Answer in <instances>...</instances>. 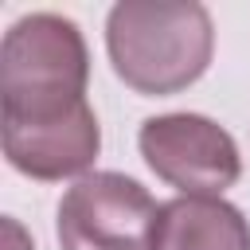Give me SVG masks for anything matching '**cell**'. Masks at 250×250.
Here are the masks:
<instances>
[{
  "instance_id": "4",
  "label": "cell",
  "mask_w": 250,
  "mask_h": 250,
  "mask_svg": "<svg viewBox=\"0 0 250 250\" xmlns=\"http://www.w3.org/2000/svg\"><path fill=\"white\" fill-rule=\"evenodd\" d=\"M141 148L156 176L184 188L188 195H215L238 176L234 141L195 113L152 117L141 129Z\"/></svg>"
},
{
  "instance_id": "5",
  "label": "cell",
  "mask_w": 250,
  "mask_h": 250,
  "mask_svg": "<svg viewBox=\"0 0 250 250\" xmlns=\"http://www.w3.org/2000/svg\"><path fill=\"white\" fill-rule=\"evenodd\" d=\"M148 250H250V230L230 203L184 195L156 211Z\"/></svg>"
},
{
  "instance_id": "1",
  "label": "cell",
  "mask_w": 250,
  "mask_h": 250,
  "mask_svg": "<svg viewBox=\"0 0 250 250\" xmlns=\"http://www.w3.org/2000/svg\"><path fill=\"white\" fill-rule=\"evenodd\" d=\"M86 47L70 20L23 16L0 51V113L8 160L39 180L86 168L98 152V121L86 105Z\"/></svg>"
},
{
  "instance_id": "3",
  "label": "cell",
  "mask_w": 250,
  "mask_h": 250,
  "mask_svg": "<svg viewBox=\"0 0 250 250\" xmlns=\"http://www.w3.org/2000/svg\"><path fill=\"white\" fill-rule=\"evenodd\" d=\"M156 211L137 180L117 172L86 176L59 203L62 250H148Z\"/></svg>"
},
{
  "instance_id": "2",
  "label": "cell",
  "mask_w": 250,
  "mask_h": 250,
  "mask_svg": "<svg viewBox=\"0 0 250 250\" xmlns=\"http://www.w3.org/2000/svg\"><path fill=\"white\" fill-rule=\"evenodd\" d=\"M109 55L117 74L168 94L199 78L211 55V20L199 4H117L109 12Z\"/></svg>"
}]
</instances>
